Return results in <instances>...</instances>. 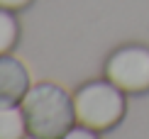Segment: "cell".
I'll return each mask as SVG.
<instances>
[{
    "label": "cell",
    "instance_id": "cell-6",
    "mask_svg": "<svg viewBox=\"0 0 149 139\" xmlns=\"http://www.w3.org/2000/svg\"><path fill=\"white\" fill-rule=\"evenodd\" d=\"M17 42H20V22L15 12L0 8V56L12 51Z\"/></svg>",
    "mask_w": 149,
    "mask_h": 139
},
{
    "label": "cell",
    "instance_id": "cell-2",
    "mask_svg": "<svg viewBox=\"0 0 149 139\" xmlns=\"http://www.w3.org/2000/svg\"><path fill=\"white\" fill-rule=\"evenodd\" d=\"M73 110L78 124L108 132L125 117V93L108 78L88 81L73 93Z\"/></svg>",
    "mask_w": 149,
    "mask_h": 139
},
{
    "label": "cell",
    "instance_id": "cell-5",
    "mask_svg": "<svg viewBox=\"0 0 149 139\" xmlns=\"http://www.w3.org/2000/svg\"><path fill=\"white\" fill-rule=\"evenodd\" d=\"M27 122H24V112L20 105L0 103V139H24Z\"/></svg>",
    "mask_w": 149,
    "mask_h": 139
},
{
    "label": "cell",
    "instance_id": "cell-4",
    "mask_svg": "<svg viewBox=\"0 0 149 139\" xmlns=\"http://www.w3.org/2000/svg\"><path fill=\"white\" fill-rule=\"evenodd\" d=\"M29 88L32 83H29L27 66L15 56L3 54L0 56V103L20 105Z\"/></svg>",
    "mask_w": 149,
    "mask_h": 139
},
{
    "label": "cell",
    "instance_id": "cell-7",
    "mask_svg": "<svg viewBox=\"0 0 149 139\" xmlns=\"http://www.w3.org/2000/svg\"><path fill=\"white\" fill-rule=\"evenodd\" d=\"M98 134H100V132H95V129H91V127H83V124H78V127H71L61 139H100Z\"/></svg>",
    "mask_w": 149,
    "mask_h": 139
},
{
    "label": "cell",
    "instance_id": "cell-8",
    "mask_svg": "<svg viewBox=\"0 0 149 139\" xmlns=\"http://www.w3.org/2000/svg\"><path fill=\"white\" fill-rule=\"evenodd\" d=\"M29 3H32V0H0V8L12 10V12H20V10H24V8H27Z\"/></svg>",
    "mask_w": 149,
    "mask_h": 139
},
{
    "label": "cell",
    "instance_id": "cell-3",
    "mask_svg": "<svg viewBox=\"0 0 149 139\" xmlns=\"http://www.w3.org/2000/svg\"><path fill=\"white\" fill-rule=\"evenodd\" d=\"M105 78L130 95L149 93V47L127 44L115 49L105 61Z\"/></svg>",
    "mask_w": 149,
    "mask_h": 139
},
{
    "label": "cell",
    "instance_id": "cell-1",
    "mask_svg": "<svg viewBox=\"0 0 149 139\" xmlns=\"http://www.w3.org/2000/svg\"><path fill=\"white\" fill-rule=\"evenodd\" d=\"M20 107L32 139H61L71 127H76L73 95L52 81L32 85Z\"/></svg>",
    "mask_w": 149,
    "mask_h": 139
}]
</instances>
